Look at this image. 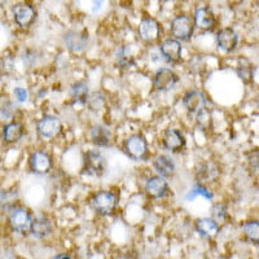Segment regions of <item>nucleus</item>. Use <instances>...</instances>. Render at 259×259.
I'll list each match as a JSON object with an SVG mask.
<instances>
[{"label": "nucleus", "instance_id": "12", "mask_svg": "<svg viewBox=\"0 0 259 259\" xmlns=\"http://www.w3.org/2000/svg\"><path fill=\"white\" fill-rule=\"evenodd\" d=\"M217 43L223 52H232L237 47L239 36H237L235 30L231 29V27H226L217 34Z\"/></svg>", "mask_w": 259, "mask_h": 259}, {"label": "nucleus", "instance_id": "30", "mask_svg": "<svg viewBox=\"0 0 259 259\" xmlns=\"http://www.w3.org/2000/svg\"><path fill=\"white\" fill-rule=\"evenodd\" d=\"M85 103H87V105H89L90 109L94 110V112H96V110H100L101 108H103L105 100H104L103 95L99 94V92H95V94L89 95V96H87V100H85Z\"/></svg>", "mask_w": 259, "mask_h": 259}, {"label": "nucleus", "instance_id": "14", "mask_svg": "<svg viewBox=\"0 0 259 259\" xmlns=\"http://www.w3.org/2000/svg\"><path fill=\"white\" fill-rule=\"evenodd\" d=\"M163 145L171 152H180L186 147V138L179 130L168 128L163 135Z\"/></svg>", "mask_w": 259, "mask_h": 259}, {"label": "nucleus", "instance_id": "22", "mask_svg": "<svg viewBox=\"0 0 259 259\" xmlns=\"http://www.w3.org/2000/svg\"><path fill=\"white\" fill-rule=\"evenodd\" d=\"M196 230L203 237H214L219 232V224L210 218H202L196 222Z\"/></svg>", "mask_w": 259, "mask_h": 259}, {"label": "nucleus", "instance_id": "19", "mask_svg": "<svg viewBox=\"0 0 259 259\" xmlns=\"http://www.w3.org/2000/svg\"><path fill=\"white\" fill-rule=\"evenodd\" d=\"M153 166L162 178H170L175 172L174 161H172V158L166 156V154H161V156L156 157V159L153 162Z\"/></svg>", "mask_w": 259, "mask_h": 259}, {"label": "nucleus", "instance_id": "4", "mask_svg": "<svg viewBox=\"0 0 259 259\" xmlns=\"http://www.w3.org/2000/svg\"><path fill=\"white\" fill-rule=\"evenodd\" d=\"M124 152L130 158L135 159V161L144 159L148 152V144L144 136L139 135V134L130 136L124 142Z\"/></svg>", "mask_w": 259, "mask_h": 259}, {"label": "nucleus", "instance_id": "31", "mask_svg": "<svg viewBox=\"0 0 259 259\" xmlns=\"http://www.w3.org/2000/svg\"><path fill=\"white\" fill-rule=\"evenodd\" d=\"M13 112H15L13 105L9 101L0 104V122H6L8 119H11L13 115Z\"/></svg>", "mask_w": 259, "mask_h": 259}, {"label": "nucleus", "instance_id": "21", "mask_svg": "<svg viewBox=\"0 0 259 259\" xmlns=\"http://www.w3.org/2000/svg\"><path fill=\"white\" fill-rule=\"evenodd\" d=\"M24 136V126L20 122H9L3 127V139L6 143L13 144Z\"/></svg>", "mask_w": 259, "mask_h": 259}, {"label": "nucleus", "instance_id": "26", "mask_svg": "<svg viewBox=\"0 0 259 259\" xmlns=\"http://www.w3.org/2000/svg\"><path fill=\"white\" fill-rule=\"evenodd\" d=\"M197 123L203 131H209L212 128V117L211 113L206 109V108H202L201 110H198L197 113Z\"/></svg>", "mask_w": 259, "mask_h": 259}, {"label": "nucleus", "instance_id": "20", "mask_svg": "<svg viewBox=\"0 0 259 259\" xmlns=\"http://www.w3.org/2000/svg\"><path fill=\"white\" fill-rule=\"evenodd\" d=\"M32 236L36 239H46L52 233V223L47 218H36L31 222L30 226Z\"/></svg>", "mask_w": 259, "mask_h": 259}, {"label": "nucleus", "instance_id": "5", "mask_svg": "<svg viewBox=\"0 0 259 259\" xmlns=\"http://www.w3.org/2000/svg\"><path fill=\"white\" fill-rule=\"evenodd\" d=\"M84 174L101 177L105 171V158L99 150H90L84 156Z\"/></svg>", "mask_w": 259, "mask_h": 259}, {"label": "nucleus", "instance_id": "1", "mask_svg": "<svg viewBox=\"0 0 259 259\" xmlns=\"http://www.w3.org/2000/svg\"><path fill=\"white\" fill-rule=\"evenodd\" d=\"M194 26L196 25H194L193 18L187 15H180L171 21L170 31L177 40L188 41L193 35Z\"/></svg>", "mask_w": 259, "mask_h": 259}, {"label": "nucleus", "instance_id": "35", "mask_svg": "<svg viewBox=\"0 0 259 259\" xmlns=\"http://www.w3.org/2000/svg\"><path fill=\"white\" fill-rule=\"evenodd\" d=\"M8 2V0H0V7H3L6 6V3Z\"/></svg>", "mask_w": 259, "mask_h": 259}, {"label": "nucleus", "instance_id": "3", "mask_svg": "<svg viewBox=\"0 0 259 259\" xmlns=\"http://www.w3.org/2000/svg\"><path fill=\"white\" fill-rule=\"evenodd\" d=\"M31 217L30 212L24 207H12L11 209V214L8 217V224L11 227V230L18 233H26L30 231V226H31Z\"/></svg>", "mask_w": 259, "mask_h": 259}, {"label": "nucleus", "instance_id": "32", "mask_svg": "<svg viewBox=\"0 0 259 259\" xmlns=\"http://www.w3.org/2000/svg\"><path fill=\"white\" fill-rule=\"evenodd\" d=\"M237 75L240 77V79L244 83H250L253 79V69H251L250 65L247 66H239L237 68Z\"/></svg>", "mask_w": 259, "mask_h": 259}, {"label": "nucleus", "instance_id": "25", "mask_svg": "<svg viewBox=\"0 0 259 259\" xmlns=\"http://www.w3.org/2000/svg\"><path fill=\"white\" fill-rule=\"evenodd\" d=\"M242 233L247 240L253 244H258L259 241V226L256 221L246 222L242 224Z\"/></svg>", "mask_w": 259, "mask_h": 259}, {"label": "nucleus", "instance_id": "8", "mask_svg": "<svg viewBox=\"0 0 259 259\" xmlns=\"http://www.w3.org/2000/svg\"><path fill=\"white\" fill-rule=\"evenodd\" d=\"M221 177V168L214 162H205L198 166L196 170V179H197L198 184L202 186H207V184H212Z\"/></svg>", "mask_w": 259, "mask_h": 259}, {"label": "nucleus", "instance_id": "9", "mask_svg": "<svg viewBox=\"0 0 259 259\" xmlns=\"http://www.w3.org/2000/svg\"><path fill=\"white\" fill-rule=\"evenodd\" d=\"M178 82L179 77L171 69H161L154 75L153 85L157 91L167 92L174 89Z\"/></svg>", "mask_w": 259, "mask_h": 259}, {"label": "nucleus", "instance_id": "2", "mask_svg": "<svg viewBox=\"0 0 259 259\" xmlns=\"http://www.w3.org/2000/svg\"><path fill=\"white\" fill-rule=\"evenodd\" d=\"M118 203V196L113 192L101 191L96 193L91 200V206L101 215H110L115 210Z\"/></svg>", "mask_w": 259, "mask_h": 259}, {"label": "nucleus", "instance_id": "16", "mask_svg": "<svg viewBox=\"0 0 259 259\" xmlns=\"http://www.w3.org/2000/svg\"><path fill=\"white\" fill-rule=\"evenodd\" d=\"M161 53L168 62H179L182 59V45L177 39H166L161 45Z\"/></svg>", "mask_w": 259, "mask_h": 259}, {"label": "nucleus", "instance_id": "17", "mask_svg": "<svg viewBox=\"0 0 259 259\" xmlns=\"http://www.w3.org/2000/svg\"><path fill=\"white\" fill-rule=\"evenodd\" d=\"M89 43V36L79 31H69L65 35V45L71 52L79 53L87 47Z\"/></svg>", "mask_w": 259, "mask_h": 259}, {"label": "nucleus", "instance_id": "29", "mask_svg": "<svg viewBox=\"0 0 259 259\" xmlns=\"http://www.w3.org/2000/svg\"><path fill=\"white\" fill-rule=\"evenodd\" d=\"M16 200H17V192H13V191L0 192V206H3L4 209H12V207H15Z\"/></svg>", "mask_w": 259, "mask_h": 259}, {"label": "nucleus", "instance_id": "15", "mask_svg": "<svg viewBox=\"0 0 259 259\" xmlns=\"http://www.w3.org/2000/svg\"><path fill=\"white\" fill-rule=\"evenodd\" d=\"M183 104L186 106V109L188 110L192 114H196L198 110H201L202 108L206 106V97L201 91H189L187 92L186 96H184V100Z\"/></svg>", "mask_w": 259, "mask_h": 259}, {"label": "nucleus", "instance_id": "10", "mask_svg": "<svg viewBox=\"0 0 259 259\" xmlns=\"http://www.w3.org/2000/svg\"><path fill=\"white\" fill-rule=\"evenodd\" d=\"M30 168L34 174L46 175L52 168V158L48 153L38 150L30 157Z\"/></svg>", "mask_w": 259, "mask_h": 259}, {"label": "nucleus", "instance_id": "33", "mask_svg": "<svg viewBox=\"0 0 259 259\" xmlns=\"http://www.w3.org/2000/svg\"><path fill=\"white\" fill-rule=\"evenodd\" d=\"M15 95H16V99H17L20 103H25V101L27 100V91L24 89H21V87H16Z\"/></svg>", "mask_w": 259, "mask_h": 259}, {"label": "nucleus", "instance_id": "18", "mask_svg": "<svg viewBox=\"0 0 259 259\" xmlns=\"http://www.w3.org/2000/svg\"><path fill=\"white\" fill-rule=\"evenodd\" d=\"M193 21L194 25L201 30H211L217 24L214 13L207 8H198L194 13Z\"/></svg>", "mask_w": 259, "mask_h": 259}, {"label": "nucleus", "instance_id": "24", "mask_svg": "<svg viewBox=\"0 0 259 259\" xmlns=\"http://www.w3.org/2000/svg\"><path fill=\"white\" fill-rule=\"evenodd\" d=\"M70 95L74 101L84 104L85 100H87V96H89V85L85 82L75 83V84L71 85Z\"/></svg>", "mask_w": 259, "mask_h": 259}, {"label": "nucleus", "instance_id": "6", "mask_svg": "<svg viewBox=\"0 0 259 259\" xmlns=\"http://www.w3.org/2000/svg\"><path fill=\"white\" fill-rule=\"evenodd\" d=\"M13 18L15 22L22 29H27L32 25L36 18V11L34 7L27 3H20L13 7Z\"/></svg>", "mask_w": 259, "mask_h": 259}, {"label": "nucleus", "instance_id": "11", "mask_svg": "<svg viewBox=\"0 0 259 259\" xmlns=\"http://www.w3.org/2000/svg\"><path fill=\"white\" fill-rule=\"evenodd\" d=\"M36 130H38L39 135L43 136L46 139H53L56 138L61 131V123L56 117L52 115H46L41 119H39L38 124H36Z\"/></svg>", "mask_w": 259, "mask_h": 259}, {"label": "nucleus", "instance_id": "13", "mask_svg": "<svg viewBox=\"0 0 259 259\" xmlns=\"http://www.w3.org/2000/svg\"><path fill=\"white\" fill-rule=\"evenodd\" d=\"M168 187L166 180L162 177H152L147 180L145 184V193L150 198H162L167 193Z\"/></svg>", "mask_w": 259, "mask_h": 259}, {"label": "nucleus", "instance_id": "28", "mask_svg": "<svg viewBox=\"0 0 259 259\" xmlns=\"http://www.w3.org/2000/svg\"><path fill=\"white\" fill-rule=\"evenodd\" d=\"M117 64L121 69H130L134 65L133 55L128 52V48H122L117 55Z\"/></svg>", "mask_w": 259, "mask_h": 259}, {"label": "nucleus", "instance_id": "27", "mask_svg": "<svg viewBox=\"0 0 259 259\" xmlns=\"http://www.w3.org/2000/svg\"><path fill=\"white\" fill-rule=\"evenodd\" d=\"M211 217L212 221H215L218 224L226 223L227 218H228V212H227V207L223 203H215L211 207Z\"/></svg>", "mask_w": 259, "mask_h": 259}, {"label": "nucleus", "instance_id": "36", "mask_svg": "<svg viewBox=\"0 0 259 259\" xmlns=\"http://www.w3.org/2000/svg\"><path fill=\"white\" fill-rule=\"evenodd\" d=\"M55 258H69V255H56Z\"/></svg>", "mask_w": 259, "mask_h": 259}, {"label": "nucleus", "instance_id": "7", "mask_svg": "<svg viewBox=\"0 0 259 259\" xmlns=\"http://www.w3.org/2000/svg\"><path fill=\"white\" fill-rule=\"evenodd\" d=\"M139 35L147 43H153L158 40L161 35V26L153 17H143L139 25Z\"/></svg>", "mask_w": 259, "mask_h": 259}, {"label": "nucleus", "instance_id": "34", "mask_svg": "<svg viewBox=\"0 0 259 259\" xmlns=\"http://www.w3.org/2000/svg\"><path fill=\"white\" fill-rule=\"evenodd\" d=\"M249 163L251 165V167L258 170V152H256V150L249 156Z\"/></svg>", "mask_w": 259, "mask_h": 259}, {"label": "nucleus", "instance_id": "23", "mask_svg": "<svg viewBox=\"0 0 259 259\" xmlns=\"http://www.w3.org/2000/svg\"><path fill=\"white\" fill-rule=\"evenodd\" d=\"M90 139L94 144L99 145V147H108L110 142V134L108 133L105 127L96 124L90 131Z\"/></svg>", "mask_w": 259, "mask_h": 259}]
</instances>
